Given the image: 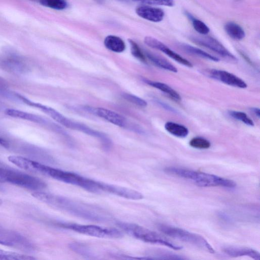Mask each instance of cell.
<instances>
[{"instance_id":"1","label":"cell","mask_w":260,"mask_h":260,"mask_svg":"<svg viewBox=\"0 0 260 260\" xmlns=\"http://www.w3.org/2000/svg\"><path fill=\"white\" fill-rule=\"evenodd\" d=\"M31 195L50 206L86 220L102 222L108 219L107 214L101 209L63 196L41 190Z\"/></svg>"},{"instance_id":"2","label":"cell","mask_w":260,"mask_h":260,"mask_svg":"<svg viewBox=\"0 0 260 260\" xmlns=\"http://www.w3.org/2000/svg\"><path fill=\"white\" fill-rule=\"evenodd\" d=\"M168 174L192 181L201 187L221 186L232 188L236 186L232 180L207 173L177 167H167L164 170Z\"/></svg>"},{"instance_id":"3","label":"cell","mask_w":260,"mask_h":260,"mask_svg":"<svg viewBox=\"0 0 260 260\" xmlns=\"http://www.w3.org/2000/svg\"><path fill=\"white\" fill-rule=\"evenodd\" d=\"M40 173L61 182L81 187L87 191L98 193L99 182L75 173L42 165Z\"/></svg>"},{"instance_id":"4","label":"cell","mask_w":260,"mask_h":260,"mask_svg":"<svg viewBox=\"0 0 260 260\" xmlns=\"http://www.w3.org/2000/svg\"><path fill=\"white\" fill-rule=\"evenodd\" d=\"M0 182H7L31 190L40 191L46 186L41 179L25 173L0 167Z\"/></svg>"},{"instance_id":"5","label":"cell","mask_w":260,"mask_h":260,"mask_svg":"<svg viewBox=\"0 0 260 260\" xmlns=\"http://www.w3.org/2000/svg\"><path fill=\"white\" fill-rule=\"evenodd\" d=\"M118 225L125 233L145 242L159 244L176 250L182 248V246L168 241L158 233L137 224L119 222Z\"/></svg>"},{"instance_id":"6","label":"cell","mask_w":260,"mask_h":260,"mask_svg":"<svg viewBox=\"0 0 260 260\" xmlns=\"http://www.w3.org/2000/svg\"><path fill=\"white\" fill-rule=\"evenodd\" d=\"M158 229L165 235L174 239L193 245L211 253L215 252L209 243L200 235L166 224H159Z\"/></svg>"},{"instance_id":"7","label":"cell","mask_w":260,"mask_h":260,"mask_svg":"<svg viewBox=\"0 0 260 260\" xmlns=\"http://www.w3.org/2000/svg\"><path fill=\"white\" fill-rule=\"evenodd\" d=\"M59 226L83 235L98 238L116 239L123 236L119 230L113 228L67 223H60Z\"/></svg>"},{"instance_id":"8","label":"cell","mask_w":260,"mask_h":260,"mask_svg":"<svg viewBox=\"0 0 260 260\" xmlns=\"http://www.w3.org/2000/svg\"><path fill=\"white\" fill-rule=\"evenodd\" d=\"M0 239L8 243L10 246H16L23 250L34 249L32 243L19 233L7 229L0 224Z\"/></svg>"},{"instance_id":"9","label":"cell","mask_w":260,"mask_h":260,"mask_svg":"<svg viewBox=\"0 0 260 260\" xmlns=\"http://www.w3.org/2000/svg\"><path fill=\"white\" fill-rule=\"evenodd\" d=\"M195 43L207 48L222 57L234 61L237 58L231 53L220 42L211 37H193L191 38Z\"/></svg>"},{"instance_id":"10","label":"cell","mask_w":260,"mask_h":260,"mask_svg":"<svg viewBox=\"0 0 260 260\" xmlns=\"http://www.w3.org/2000/svg\"><path fill=\"white\" fill-rule=\"evenodd\" d=\"M4 112L7 115L11 117L43 124L62 135L66 134L64 130L57 125L39 115L14 109L7 108Z\"/></svg>"},{"instance_id":"11","label":"cell","mask_w":260,"mask_h":260,"mask_svg":"<svg viewBox=\"0 0 260 260\" xmlns=\"http://www.w3.org/2000/svg\"><path fill=\"white\" fill-rule=\"evenodd\" d=\"M208 77L226 85L240 88L247 87L246 83L236 75L224 70L209 69L204 71Z\"/></svg>"},{"instance_id":"12","label":"cell","mask_w":260,"mask_h":260,"mask_svg":"<svg viewBox=\"0 0 260 260\" xmlns=\"http://www.w3.org/2000/svg\"><path fill=\"white\" fill-rule=\"evenodd\" d=\"M0 67L7 72L15 74L25 73L29 69L26 61L15 54L8 55L1 58Z\"/></svg>"},{"instance_id":"13","label":"cell","mask_w":260,"mask_h":260,"mask_svg":"<svg viewBox=\"0 0 260 260\" xmlns=\"http://www.w3.org/2000/svg\"><path fill=\"white\" fill-rule=\"evenodd\" d=\"M144 42L149 47L160 51L177 62L189 68L192 67L193 65L191 62L169 48L157 39L152 37L146 36L144 39Z\"/></svg>"},{"instance_id":"14","label":"cell","mask_w":260,"mask_h":260,"mask_svg":"<svg viewBox=\"0 0 260 260\" xmlns=\"http://www.w3.org/2000/svg\"><path fill=\"white\" fill-rule=\"evenodd\" d=\"M86 109L88 111L114 125L121 127L128 126L127 119L116 112L101 107H86Z\"/></svg>"},{"instance_id":"15","label":"cell","mask_w":260,"mask_h":260,"mask_svg":"<svg viewBox=\"0 0 260 260\" xmlns=\"http://www.w3.org/2000/svg\"><path fill=\"white\" fill-rule=\"evenodd\" d=\"M136 12L140 17L153 22L162 21L165 16L162 9L149 6H140L137 8Z\"/></svg>"},{"instance_id":"16","label":"cell","mask_w":260,"mask_h":260,"mask_svg":"<svg viewBox=\"0 0 260 260\" xmlns=\"http://www.w3.org/2000/svg\"><path fill=\"white\" fill-rule=\"evenodd\" d=\"M222 251L232 257L247 256L255 260L260 259L259 252L252 248L227 246L222 248Z\"/></svg>"},{"instance_id":"17","label":"cell","mask_w":260,"mask_h":260,"mask_svg":"<svg viewBox=\"0 0 260 260\" xmlns=\"http://www.w3.org/2000/svg\"><path fill=\"white\" fill-rule=\"evenodd\" d=\"M143 81L147 84L160 90L174 100L176 101H181V98L180 94L168 85L164 83L154 81L146 79H144Z\"/></svg>"},{"instance_id":"18","label":"cell","mask_w":260,"mask_h":260,"mask_svg":"<svg viewBox=\"0 0 260 260\" xmlns=\"http://www.w3.org/2000/svg\"><path fill=\"white\" fill-rule=\"evenodd\" d=\"M145 56L157 67L173 73L177 72V69L165 58L149 51L145 52Z\"/></svg>"},{"instance_id":"19","label":"cell","mask_w":260,"mask_h":260,"mask_svg":"<svg viewBox=\"0 0 260 260\" xmlns=\"http://www.w3.org/2000/svg\"><path fill=\"white\" fill-rule=\"evenodd\" d=\"M105 46L109 50L116 52L121 53L125 49V44L120 37L109 35L107 36L104 41Z\"/></svg>"},{"instance_id":"20","label":"cell","mask_w":260,"mask_h":260,"mask_svg":"<svg viewBox=\"0 0 260 260\" xmlns=\"http://www.w3.org/2000/svg\"><path fill=\"white\" fill-rule=\"evenodd\" d=\"M165 128L169 133L178 138H185L189 134V131L186 126L174 122H167L165 124Z\"/></svg>"},{"instance_id":"21","label":"cell","mask_w":260,"mask_h":260,"mask_svg":"<svg viewBox=\"0 0 260 260\" xmlns=\"http://www.w3.org/2000/svg\"><path fill=\"white\" fill-rule=\"evenodd\" d=\"M181 48L185 52L213 61H219V59L204 50L186 44L180 45Z\"/></svg>"},{"instance_id":"22","label":"cell","mask_w":260,"mask_h":260,"mask_svg":"<svg viewBox=\"0 0 260 260\" xmlns=\"http://www.w3.org/2000/svg\"><path fill=\"white\" fill-rule=\"evenodd\" d=\"M224 29L227 34L234 40L240 41L245 37L243 29L235 22L226 23L224 26Z\"/></svg>"},{"instance_id":"23","label":"cell","mask_w":260,"mask_h":260,"mask_svg":"<svg viewBox=\"0 0 260 260\" xmlns=\"http://www.w3.org/2000/svg\"><path fill=\"white\" fill-rule=\"evenodd\" d=\"M32 256L0 249V260H32Z\"/></svg>"},{"instance_id":"24","label":"cell","mask_w":260,"mask_h":260,"mask_svg":"<svg viewBox=\"0 0 260 260\" xmlns=\"http://www.w3.org/2000/svg\"><path fill=\"white\" fill-rule=\"evenodd\" d=\"M0 96L15 101L20 102L19 93L10 90L7 82L0 77Z\"/></svg>"},{"instance_id":"25","label":"cell","mask_w":260,"mask_h":260,"mask_svg":"<svg viewBox=\"0 0 260 260\" xmlns=\"http://www.w3.org/2000/svg\"><path fill=\"white\" fill-rule=\"evenodd\" d=\"M187 15L191 20L194 29L198 32L203 35H206L208 34L210 31V29L204 22L193 17L190 14L187 13Z\"/></svg>"},{"instance_id":"26","label":"cell","mask_w":260,"mask_h":260,"mask_svg":"<svg viewBox=\"0 0 260 260\" xmlns=\"http://www.w3.org/2000/svg\"><path fill=\"white\" fill-rule=\"evenodd\" d=\"M39 1L43 6L57 10H63L68 6L66 0H39Z\"/></svg>"},{"instance_id":"27","label":"cell","mask_w":260,"mask_h":260,"mask_svg":"<svg viewBox=\"0 0 260 260\" xmlns=\"http://www.w3.org/2000/svg\"><path fill=\"white\" fill-rule=\"evenodd\" d=\"M132 54L140 61L146 63L147 60L145 55L139 46L133 40H128Z\"/></svg>"},{"instance_id":"28","label":"cell","mask_w":260,"mask_h":260,"mask_svg":"<svg viewBox=\"0 0 260 260\" xmlns=\"http://www.w3.org/2000/svg\"><path fill=\"white\" fill-rule=\"evenodd\" d=\"M229 114L235 119L239 120L247 125L252 126L254 125L253 120L243 112L238 111H229Z\"/></svg>"},{"instance_id":"29","label":"cell","mask_w":260,"mask_h":260,"mask_svg":"<svg viewBox=\"0 0 260 260\" xmlns=\"http://www.w3.org/2000/svg\"><path fill=\"white\" fill-rule=\"evenodd\" d=\"M153 259H185L186 257L174 254L172 252L164 251L163 250H157L153 252Z\"/></svg>"},{"instance_id":"30","label":"cell","mask_w":260,"mask_h":260,"mask_svg":"<svg viewBox=\"0 0 260 260\" xmlns=\"http://www.w3.org/2000/svg\"><path fill=\"white\" fill-rule=\"evenodd\" d=\"M189 144L193 148L200 149H208L211 146V143L207 139L200 137H196L191 139Z\"/></svg>"},{"instance_id":"31","label":"cell","mask_w":260,"mask_h":260,"mask_svg":"<svg viewBox=\"0 0 260 260\" xmlns=\"http://www.w3.org/2000/svg\"><path fill=\"white\" fill-rule=\"evenodd\" d=\"M69 247L75 252L84 256L92 255L90 249L83 243L74 242L70 244Z\"/></svg>"},{"instance_id":"32","label":"cell","mask_w":260,"mask_h":260,"mask_svg":"<svg viewBox=\"0 0 260 260\" xmlns=\"http://www.w3.org/2000/svg\"><path fill=\"white\" fill-rule=\"evenodd\" d=\"M122 96L126 101L139 107H145L147 105V102L144 100L137 95L128 93H123Z\"/></svg>"},{"instance_id":"33","label":"cell","mask_w":260,"mask_h":260,"mask_svg":"<svg viewBox=\"0 0 260 260\" xmlns=\"http://www.w3.org/2000/svg\"><path fill=\"white\" fill-rule=\"evenodd\" d=\"M174 0H150L149 5H160L167 7H173L174 5Z\"/></svg>"},{"instance_id":"34","label":"cell","mask_w":260,"mask_h":260,"mask_svg":"<svg viewBox=\"0 0 260 260\" xmlns=\"http://www.w3.org/2000/svg\"><path fill=\"white\" fill-rule=\"evenodd\" d=\"M157 103L158 104L160 105L162 108H165L167 110L170 111L171 112H177L176 110L174 109L172 107H170L169 105L167 104L166 103H165L161 101H157Z\"/></svg>"},{"instance_id":"35","label":"cell","mask_w":260,"mask_h":260,"mask_svg":"<svg viewBox=\"0 0 260 260\" xmlns=\"http://www.w3.org/2000/svg\"><path fill=\"white\" fill-rule=\"evenodd\" d=\"M251 110L256 117H257L258 118L260 117V110L259 108H252Z\"/></svg>"},{"instance_id":"36","label":"cell","mask_w":260,"mask_h":260,"mask_svg":"<svg viewBox=\"0 0 260 260\" xmlns=\"http://www.w3.org/2000/svg\"><path fill=\"white\" fill-rule=\"evenodd\" d=\"M0 145L7 147L9 146V144L5 140L0 137Z\"/></svg>"},{"instance_id":"37","label":"cell","mask_w":260,"mask_h":260,"mask_svg":"<svg viewBox=\"0 0 260 260\" xmlns=\"http://www.w3.org/2000/svg\"><path fill=\"white\" fill-rule=\"evenodd\" d=\"M6 106L4 104V103L0 100V111H5V110L7 109L6 108Z\"/></svg>"},{"instance_id":"38","label":"cell","mask_w":260,"mask_h":260,"mask_svg":"<svg viewBox=\"0 0 260 260\" xmlns=\"http://www.w3.org/2000/svg\"><path fill=\"white\" fill-rule=\"evenodd\" d=\"M0 244L3 245L10 246V244L8 243H7L4 241H3L1 239H0Z\"/></svg>"},{"instance_id":"39","label":"cell","mask_w":260,"mask_h":260,"mask_svg":"<svg viewBox=\"0 0 260 260\" xmlns=\"http://www.w3.org/2000/svg\"><path fill=\"white\" fill-rule=\"evenodd\" d=\"M98 1H102V0H98Z\"/></svg>"},{"instance_id":"40","label":"cell","mask_w":260,"mask_h":260,"mask_svg":"<svg viewBox=\"0 0 260 260\" xmlns=\"http://www.w3.org/2000/svg\"><path fill=\"white\" fill-rule=\"evenodd\" d=\"M122 1H125V0H122Z\"/></svg>"},{"instance_id":"41","label":"cell","mask_w":260,"mask_h":260,"mask_svg":"<svg viewBox=\"0 0 260 260\" xmlns=\"http://www.w3.org/2000/svg\"><path fill=\"white\" fill-rule=\"evenodd\" d=\"M0 183H1V182H0Z\"/></svg>"}]
</instances>
